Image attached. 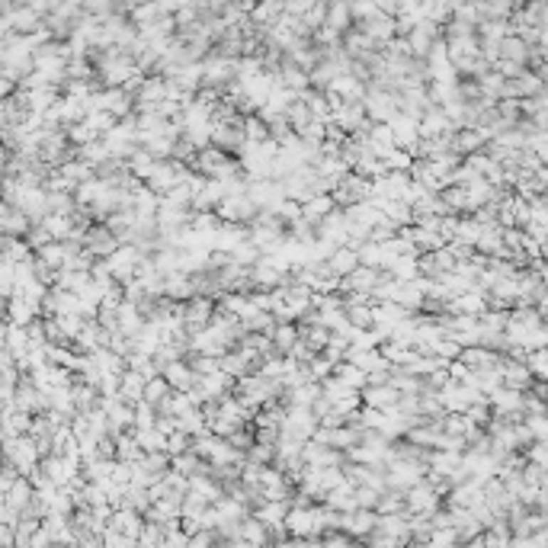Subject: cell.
<instances>
[{"instance_id":"obj_1","label":"cell","mask_w":548,"mask_h":548,"mask_svg":"<svg viewBox=\"0 0 548 548\" xmlns=\"http://www.w3.org/2000/svg\"><path fill=\"white\" fill-rule=\"evenodd\" d=\"M161 375L170 381V388H174V391H189V388H193L196 381H199V375L193 372V366H189V362H183V359L167 362Z\"/></svg>"},{"instance_id":"obj_2","label":"cell","mask_w":548,"mask_h":548,"mask_svg":"<svg viewBox=\"0 0 548 548\" xmlns=\"http://www.w3.org/2000/svg\"><path fill=\"white\" fill-rule=\"evenodd\" d=\"M170 391H174V388H170V381L164 379V375H151V379L144 381V391H142V398L148 401V404H161V401L167 398Z\"/></svg>"},{"instance_id":"obj_3","label":"cell","mask_w":548,"mask_h":548,"mask_svg":"<svg viewBox=\"0 0 548 548\" xmlns=\"http://www.w3.org/2000/svg\"><path fill=\"white\" fill-rule=\"evenodd\" d=\"M144 375L142 372H135V369H132L129 375H125V385H122V394H125V401H132V404H135V401H142V391H144Z\"/></svg>"}]
</instances>
